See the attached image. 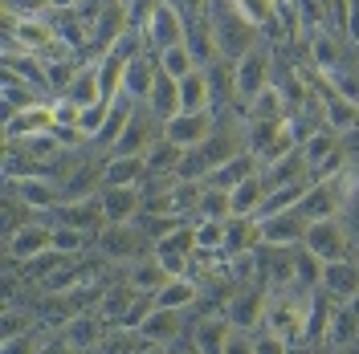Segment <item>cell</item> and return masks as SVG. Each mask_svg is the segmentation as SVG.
<instances>
[{
	"instance_id": "obj_20",
	"label": "cell",
	"mask_w": 359,
	"mask_h": 354,
	"mask_svg": "<svg viewBox=\"0 0 359 354\" xmlns=\"http://www.w3.org/2000/svg\"><path fill=\"white\" fill-rule=\"evenodd\" d=\"M159 69L139 53V57H131L127 62V73H123V94L118 98H151V86H156Z\"/></svg>"
},
{
	"instance_id": "obj_28",
	"label": "cell",
	"mask_w": 359,
	"mask_h": 354,
	"mask_svg": "<svg viewBox=\"0 0 359 354\" xmlns=\"http://www.w3.org/2000/svg\"><path fill=\"white\" fill-rule=\"evenodd\" d=\"M208 73L204 69H192L188 78H180V111H208Z\"/></svg>"
},
{
	"instance_id": "obj_25",
	"label": "cell",
	"mask_w": 359,
	"mask_h": 354,
	"mask_svg": "<svg viewBox=\"0 0 359 354\" xmlns=\"http://www.w3.org/2000/svg\"><path fill=\"white\" fill-rule=\"evenodd\" d=\"M62 94H66L69 102H78V106H94L98 98H107L102 94V78H98V66H82Z\"/></svg>"
},
{
	"instance_id": "obj_21",
	"label": "cell",
	"mask_w": 359,
	"mask_h": 354,
	"mask_svg": "<svg viewBox=\"0 0 359 354\" xmlns=\"http://www.w3.org/2000/svg\"><path fill=\"white\" fill-rule=\"evenodd\" d=\"M229 334H233V322L229 318H204L192 326V346L201 354H221L224 342H229Z\"/></svg>"
},
{
	"instance_id": "obj_54",
	"label": "cell",
	"mask_w": 359,
	"mask_h": 354,
	"mask_svg": "<svg viewBox=\"0 0 359 354\" xmlns=\"http://www.w3.org/2000/svg\"><path fill=\"white\" fill-rule=\"evenodd\" d=\"M188 354H201V351H196V346H192V351H188Z\"/></svg>"
},
{
	"instance_id": "obj_3",
	"label": "cell",
	"mask_w": 359,
	"mask_h": 354,
	"mask_svg": "<svg viewBox=\"0 0 359 354\" xmlns=\"http://www.w3.org/2000/svg\"><path fill=\"white\" fill-rule=\"evenodd\" d=\"M306 216L290 208V212H269V216H257V241L266 248H298L302 236H306Z\"/></svg>"
},
{
	"instance_id": "obj_11",
	"label": "cell",
	"mask_w": 359,
	"mask_h": 354,
	"mask_svg": "<svg viewBox=\"0 0 359 354\" xmlns=\"http://www.w3.org/2000/svg\"><path fill=\"white\" fill-rule=\"evenodd\" d=\"M53 131V102H37L29 111H17L4 118V134L8 143H21V139H33V134Z\"/></svg>"
},
{
	"instance_id": "obj_32",
	"label": "cell",
	"mask_w": 359,
	"mask_h": 354,
	"mask_svg": "<svg viewBox=\"0 0 359 354\" xmlns=\"http://www.w3.org/2000/svg\"><path fill=\"white\" fill-rule=\"evenodd\" d=\"M147 102H151V111L159 114V122H163V118H172V114H180V82H176V78H168V73H159Z\"/></svg>"
},
{
	"instance_id": "obj_33",
	"label": "cell",
	"mask_w": 359,
	"mask_h": 354,
	"mask_svg": "<svg viewBox=\"0 0 359 354\" xmlns=\"http://www.w3.org/2000/svg\"><path fill=\"white\" fill-rule=\"evenodd\" d=\"M131 118H135L131 98H114V106H111V114H107V122H102V131H98V139H94V143L114 147V143H118V134L131 127Z\"/></svg>"
},
{
	"instance_id": "obj_6",
	"label": "cell",
	"mask_w": 359,
	"mask_h": 354,
	"mask_svg": "<svg viewBox=\"0 0 359 354\" xmlns=\"http://www.w3.org/2000/svg\"><path fill=\"white\" fill-rule=\"evenodd\" d=\"M302 248L314 253L323 265H327V261H343V253H347V232H343L339 220H311L306 224V236H302Z\"/></svg>"
},
{
	"instance_id": "obj_19",
	"label": "cell",
	"mask_w": 359,
	"mask_h": 354,
	"mask_svg": "<svg viewBox=\"0 0 359 354\" xmlns=\"http://www.w3.org/2000/svg\"><path fill=\"white\" fill-rule=\"evenodd\" d=\"M8 29H13V41L21 45L25 53H37V49L53 45V29H45L41 17H8Z\"/></svg>"
},
{
	"instance_id": "obj_52",
	"label": "cell",
	"mask_w": 359,
	"mask_h": 354,
	"mask_svg": "<svg viewBox=\"0 0 359 354\" xmlns=\"http://www.w3.org/2000/svg\"><path fill=\"white\" fill-rule=\"evenodd\" d=\"M180 4H184L192 17H204V13H208V0H180Z\"/></svg>"
},
{
	"instance_id": "obj_31",
	"label": "cell",
	"mask_w": 359,
	"mask_h": 354,
	"mask_svg": "<svg viewBox=\"0 0 359 354\" xmlns=\"http://www.w3.org/2000/svg\"><path fill=\"white\" fill-rule=\"evenodd\" d=\"M290 281L298 289H306V293H311V289H323V261H318L314 253H306V248H302V253H294Z\"/></svg>"
},
{
	"instance_id": "obj_18",
	"label": "cell",
	"mask_w": 359,
	"mask_h": 354,
	"mask_svg": "<svg viewBox=\"0 0 359 354\" xmlns=\"http://www.w3.org/2000/svg\"><path fill=\"white\" fill-rule=\"evenodd\" d=\"M269 196V183L266 176L257 171V176H249L245 183H237L233 192H229V199H233V216H257L262 212V204H266Z\"/></svg>"
},
{
	"instance_id": "obj_22",
	"label": "cell",
	"mask_w": 359,
	"mask_h": 354,
	"mask_svg": "<svg viewBox=\"0 0 359 354\" xmlns=\"http://www.w3.org/2000/svg\"><path fill=\"white\" fill-rule=\"evenodd\" d=\"M139 334L147 342H156V346H168L180 334V310H159V306H151V313L139 322Z\"/></svg>"
},
{
	"instance_id": "obj_10",
	"label": "cell",
	"mask_w": 359,
	"mask_h": 354,
	"mask_svg": "<svg viewBox=\"0 0 359 354\" xmlns=\"http://www.w3.org/2000/svg\"><path fill=\"white\" fill-rule=\"evenodd\" d=\"M53 248V224H21L8 236V257L13 261H37Z\"/></svg>"
},
{
	"instance_id": "obj_15",
	"label": "cell",
	"mask_w": 359,
	"mask_h": 354,
	"mask_svg": "<svg viewBox=\"0 0 359 354\" xmlns=\"http://www.w3.org/2000/svg\"><path fill=\"white\" fill-rule=\"evenodd\" d=\"M249 176H257V155L253 151H237L233 159H224L221 167L212 171V176L204 179V183H212V187H224V192H233L237 183H245Z\"/></svg>"
},
{
	"instance_id": "obj_45",
	"label": "cell",
	"mask_w": 359,
	"mask_h": 354,
	"mask_svg": "<svg viewBox=\"0 0 359 354\" xmlns=\"http://www.w3.org/2000/svg\"><path fill=\"white\" fill-rule=\"evenodd\" d=\"M45 8H53V0H4L8 17H41Z\"/></svg>"
},
{
	"instance_id": "obj_38",
	"label": "cell",
	"mask_w": 359,
	"mask_h": 354,
	"mask_svg": "<svg viewBox=\"0 0 359 354\" xmlns=\"http://www.w3.org/2000/svg\"><path fill=\"white\" fill-rule=\"evenodd\" d=\"M41 98H37V90L21 82V78H13V73H4V111L17 114V111H29V106H37Z\"/></svg>"
},
{
	"instance_id": "obj_17",
	"label": "cell",
	"mask_w": 359,
	"mask_h": 354,
	"mask_svg": "<svg viewBox=\"0 0 359 354\" xmlns=\"http://www.w3.org/2000/svg\"><path fill=\"white\" fill-rule=\"evenodd\" d=\"M147 171V155H114L102 167V187H139Z\"/></svg>"
},
{
	"instance_id": "obj_51",
	"label": "cell",
	"mask_w": 359,
	"mask_h": 354,
	"mask_svg": "<svg viewBox=\"0 0 359 354\" xmlns=\"http://www.w3.org/2000/svg\"><path fill=\"white\" fill-rule=\"evenodd\" d=\"M347 33L359 41V0H347Z\"/></svg>"
},
{
	"instance_id": "obj_47",
	"label": "cell",
	"mask_w": 359,
	"mask_h": 354,
	"mask_svg": "<svg viewBox=\"0 0 359 354\" xmlns=\"http://www.w3.org/2000/svg\"><path fill=\"white\" fill-rule=\"evenodd\" d=\"M221 354H257V338H253L249 330H233Z\"/></svg>"
},
{
	"instance_id": "obj_39",
	"label": "cell",
	"mask_w": 359,
	"mask_h": 354,
	"mask_svg": "<svg viewBox=\"0 0 359 354\" xmlns=\"http://www.w3.org/2000/svg\"><path fill=\"white\" fill-rule=\"evenodd\" d=\"M196 248L201 253H221V248H229V220H201L196 224Z\"/></svg>"
},
{
	"instance_id": "obj_4",
	"label": "cell",
	"mask_w": 359,
	"mask_h": 354,
	"mask_svg": "<svg viewBox=\"0 0 359 354\" xmlns=\"http://www.w3.org/2000/svg\"><path fill=\"white\" fill-rule=\"evenodd\" d=\"M143 33H147V41L156 45L159 53L172 49V45H180V41H188L184 17H180V8L172 4V0H151L147 21H143Z\"/></svg>"
},
{
	"instance_id": "obj_34",
	"label": "cell",
	"mask_w": 359,
	"mask_h": 354,
	"mask_svg": "<svg viewBox=\"0 0 359 354\" xmlns=\"http://www.w3.org/2000/svg\"><path fill=\"white\" fill-rule=\"evenodd\" d=\"M151 139H156V131H151L143 118H131V127L118 134V143H114L111 151H114V155H147Z\"/></svg>"
},
{
	"instance_id": "obj_16",
	"label": "cell",
	"mask_w": 359,
	"mask_h": 354,
	"mask_svg": "<svg viewBox=\"0 0 359 354\" xmlns=\"http://www.w3.org/2000/svg\"><path fill=\"white\" fill-rule=\"evenodd\" d=\"M98 248L114 257V261H135V253H139V232H135L131 224H107L102 232H98Z\"/></svg>"
},
{
	"instance_id": "obj_7",
	"label": "cell",
	"mask_w": 359,
	"mask_h": 354,
	"mask_svg": "<svg viewBox=\"0 0 359 354\" xmlns=\"http://www.w3.org/2000/svg\"><path fill=\"white\" fill-rule=\"evenodd\" d=\"M339 208H343V179L339 176H323L318 183H311V192L298 204V212L306 220H335Z\"/></svg>"
},
{
	"instance_id": "obj_9",
	"label": "cell",
	"mask_w": 359,
	"mask_h": 354,
	"mask_svg": "<svg viewBox=\"0 0 359 354\" xmlns=\"http://www.w3.org/2000/svg\"><path fill=\"white\" fill-rule=\"evenodd\" d=\"M273 334H282V338H294V334L306 326V302H298V297H286V293H278V297H269L266 306V322Z\"/></svg>"
},
{
	"instance_id": "obj_41",
	"label": "cell",
	"mask_w": 359,
	"mask_h": 354,
	"mask_svg": "<svg viewBox=\"0 0 359 354\" xmlns=\"http://www.w3.org/2000/svg\"><path fill=\"white\" fill-rule=\"evenodd\" d=\"M111 106H114V98H98L94 106H82V114H78V127L86 131V139H98V131H102V122H107Z\"/></svg>"
},
{
	"instance_id": "obj_48",
	"label": "cell",
	"mask_w": 359,
	"mask_h": 354,
	"mask_svg": "<svg viewBox=\"0 0 359 354\" xmlns=\"http://www.w3.org/2000/svg\"><path fill=\"white\" fill-rule=\"evenodd\" d=\"M257 354H290V338H282V334H257Z\"/></svg>"
},
{
	"instance_id": "obj_13",
	"label": "cell",
	"mask_w": 359,
	"mask_h": 354,
	"mask_svg": "<svg viewBox=\"0 0 359 354\" xmlns=\"http://www.w3.org/2000/svg\"><path fill=\"white\" fill-rule=\"evenodd\" d=\"M172 281V273H168V265L159 261V257H135L131 269H127V285L135 289V293H159V289Z\"/></svg>"
},
{
	"instance_id": "obj_29",
	"label": "cell",
	"mask_w": 359,
	"mask_h": 354,
	"mask_svg": "<svg viewBox=\"0 0 359 354\" xmlns=\"http://www.w3.org/2000/svg\"><path fill=\"white\" fill-rule=\"evenodd\" d=\"M192 302H196V285L188 277H172L159 293H151V306H159V310H188Z\"/></svg>"
},
{
	"instance_id": "obj_12",
	"label": "cell",
	"mask_w": 359,
	"mask_h": 354,
	"mask_svg": "<svg viewBox=\"0 0 359 354\" xmlns=\"http://www.w3.org/2000/svg\"><path fill=\"white\" fill-rule=\"evenodd\" d=\"M102 212H107V224H135L139 212H143V196L139 187H102Z\"/></svg>"
},
{
	"instance_id": "obj_55",
	"label": "cell",
	"mask_w": 359,
	"mask_h": 354,
	"mask_svg": "<svg viewBox=\"0 0 359 354\" xmlns=\"http://www.w3.org/2000/svg\"><path fill=\"white\" fill-rule=\"evenodd\" d=\"M123 4H135V0H123Z\"/></svg>"
},
{
	"instance_id": "obj_36",
	"label": "cell",
	"mask_w": 359,
	"mask_h": 354,
	"mask_svg": "<svg viewBox=\"0 0 359 354\" xmlns=\"http://www.w3.org/2000/svg\"><path fill=\"white\" fill-rule=\"evenodd\" d=\"M355 122H359V102L343 98V94L331 86V90H327V127L347 131V127H355Z\"/></svg>"
},
{
	"instance_id": "obj_26",
	"label": "cell",
	"mask_w": 359,
	"mask_h": 354,
	"mask_svg": "<svg viewBox=\"0 0 359 354\" xmlns=\"http://www.w3.org/2000/svg\"><path fill=\"white\" fill-rule=\"evenodd\" d=\"M62 212V224H74V228H98V224H107V212H102V199H74V204H62L57 208Z\"/></svg>"
},
{
	"instance_id": "obj_46",
	"label": "cell",
	"mask_w": 359,
	"mask_h": 354,
	"mask_svg": "<svg viewBox=\"0 0 359 354\" xmlns=\"http://www.w3.org/2000/svg\"><path fill=\"white\" fill-rule=\"evenodd\" d=\"M37 351H41V342L29 338V334H4V346H0V354H37Z\"/></svg>"
},
{
	"instance_id": "obj_24",
	"label": "cell",
	"mask_w": 359,
	"mask_h": 354,
	"mask_svg": "<svg viewBox=\"0 0 359 354\" xmlns=\"http://www.w3.org/2000/svg\"><path fill=\"white\" fill-rule=\"evenodd\" d=\"M306 159H302V151H286V155L269 159L266 163V183L269 187H282V183H298V179H306Z\"/></svg>"
},
{
	"instance_id": "obj_30",
	"label": "cell",
	"mask_w": 359,
	"mask_h": 354,
	"mask_svg": "<svg viewBox=\"0 0 359 354\" xmlns=\"http://www.w3.org/2000/svg\"><path fill=\"white\" fill-rule=\"evenodd\" d=\"M196 216H201V220H233V199H229V192L204 183L201 199H196Z\"/></svg>"
},
{
	"instance_id": "obj_23",
	"label": "cell",
	"mask_w": 359,
	"mask_h": 354,
	"mask_svg": "<svg viewBox=\"0 0 359 354\" xmlns=\"http://www.w3.org/2000/svg\"><path fill=\"white\" fill-rule=\"evenodd\" d=\"M323 289L331 297H355L359 293V269L347 261H327L323 265Z\"/></svg>"
},
{
	"instance_id": "obj_27",
	"label": "cell",
	"mask_w": 359,
	"mask_h": 354,
	"mask_svg": "<svg viewBox=\"0 0 359 354\" xmlns=\"http://www.w3.org/2000/svg\"><path fill=\"white\" fill-rule=\"evenodd\" d=\"M17 192H21V204H29V208H62L57 204V183L53 179H41V176H25L17 179Z\"/></svg>"
},
{
	"instance_id": "obj_1",
	"label": "cell",
	"mask_w": 359,
	"mask_h": 354,
	"mask_svg": "<svg viewBox=\"0 0 359 354\" xmlns=\"http://www.w3.org/2000/svg\"><path fill=\"white\" fill-rule=\"evenodd\" d=\"M208 29H212V45L221 57H245L253 49V29L257 24L249 21L245 13L233 4V0H217V8L208 13Z\"/></svg>"
},
{
	"instance_id": "obj_50",
	"label": "cell",
	"mask_w": 359,
	"mask_h": 354,
	"mask_svg": "<svg viewBox=\"0 0 359 354\" xmlns=\"http://www.w3.org/2000/svg\"><path fill=\"white\" fill-rule=\"evenodd\" d=\"M90 342H94L90 322H74V330H69V346H90Z\"/></svg>"
},
{
	"instance_id": "obj_42",
	"label": "cell",
	"mask_w": 359,
	"mask_h": 354,
	"mask_svg": "<svg viewBox=\"0 0 359 354\" xmlns=\"http://www.w3.org/2000/svg\"><path fill=\"white\" fill-rule=\"evenodd\" d=\"M41 69H45V86L49 90H66L82 66H74V62H66V57H62V62H57V57H45Z\"/></svg>"
},
{
	"instance_id": "obj_53",
	"label": "cell",
	"mask_w": 359,
	"mask_h": 354,
	"mask_svg": "<svg viewBox=\"0 0 359 354\" xmlns=\"http://www.w3.org/2000/svg\"><path fill=\"white\" fill-rule=\"evenodd\" d=\"M37 354H69V346H62V342H49V346H41Z\"/></svg>"
},
{
	"instance_id": "obj_49",
	"label": "cell",
	"mask_w": 359,
	"mask_h": 354,
	"mask_svg": "<svg viewBox=\"0 0 359 354\" xmlns=\"http://www.w3.org/2000/svg\"><path fill=\"white\" fill-rule=\"evenodd\" d=\"M331 78V86L343 94V98H351V102H359V78H351V73H343V69H335V73H327Z\"/></svg>"
},
{
	"instance_id": "obj_8",
	"label": "cell",
	"mask_w": 359,
	"mask_h": 354,
	"mask_svg": "<svg viewBox=\"0 0 359 354\" xmlns=\"http://www.w3.org/2000/svg\"><path fill=\"white\" fill-rule=\"evenodd\" d=\"M298 151H302V159H306L311 171L335 176V167H339V131L335 127H318V131H311V139H306Z\"/></svg>"
},
{
	"instance_id": "obj_40",
	"label": "cell",
	"mask_w": 359,
	"mask_h": 354,
	"mask_svg": "<svg viewBox=\"0 0 359 354\" xmlns=\"http://www.w3.org/2000/svg\"><path fill=\"white\" fill-rule=\"evenodd\" d=\"M311 57H314V66L323 69V73H335L339 69V41L331 37V33H314Z\"/></svg>"
},
{
	"instance_id": "obj_2",
	"label": "cell",
	"mask_w": 359,
	"mask_h": 354,
	"mask_svg": "<svg viewBox=\"0 0 359 354\" xmlns=\"http://www.w3.org/2000/svg\"><path fill=\"white\" fill-rule=\"evenodd\" d=\"M163 143L168 147H176V151H192V147H201L212 139V114L208 111H180L172 118H163Z\"/></svg>"
},
{
	"instance_id": "obj_5",
	"label": "cell",
	"mask_w": 359,
	"mask_h": 354,
	"mask_svg": "<svg viewBox=\"0 0 359 354\" xmlns=\"http://www.w3.org/2000/svg\"><path fill=\"white\" fill-rule=\"evenodd\" d=\"M269 49H262V45H253L245 57H237V66H233V90L245 98V102H253L262 90L269 86Z\"/></svg>"
},
{
	"instance_id": "obj_37",
	"label": "cell",
	"mask_w": 359,
	"mask_h": 354,
	"mask_svg": "<svg viewBox=\"0 0 359 354\" xmlns=\"http://www.w3.org/2000/svg\"><path fill=\"white\" fill-rule=\"evenodd\" d=\"M192 69H201L196 66V57H192V49H188V41H180V45H172V49H163L159 53V73H168V78H188Z\"/></svg>"
},
{
	"instance_id": "obj_14",
	"label": "cell",
	"mask_w": 359,
	"mask_h": 354,
	"mask_svg": "<svg viewBox=\"0 0 359 354\" xmlns=\"http://www.w3.org/2000/svg\"><path fill=\"white\" fill-rule=\"evenodd\" d=\"M266 306H269L266 293H257V289H245V293H237V297L229 302L224 318L233 322V330H253L257 322H266Z\"/></svg>"
},
{
	"instance_id": "obj_35",
	"label": "cell",
	"mask_w": 359,
	"mask_h": 354,
	"mask_svg": "<svg viewBox=\"0 0 359 354\" xmlns=\"http://www.w3.org/2000/svg\"><path fill=\"white\" fill-rule=\"evenodd\" d=\"M249 114H253V122H286V98H282V90L266 86L249 102Z\"/></svg>"
},
{
	"instance_id": "obj_44",
	"label": "cell",
	"mask_w": 359,
	"mask_h": 354,
	"mask_svg": "<svg viewBox=\"0 0 359 354\" xmlns=\"http://www.w3.org/2000/svg\"><path fill=\"white\" fill-rule=\"evenodd\" d=\"M241 13H245L253 24H273V17H278V4L282 0H233Z\"/></svg>"
},
{
	"instance_id": "obj_43",
	"label": "cell",
	"mask_w": 359,
	"mask_h": 354,
	"mask_svg": "<svg viewBox=\"0 0 359 354\" xmlns=\"http://www.w3.org/2000/svg\"><path fill=\"white\" fill-rule=\"evenodd\" d=\"M53 248L57 253H66V257H74V253H82L86 248V232L82 228H74V224H53Z\"/></svg>"
}]
</instances>
